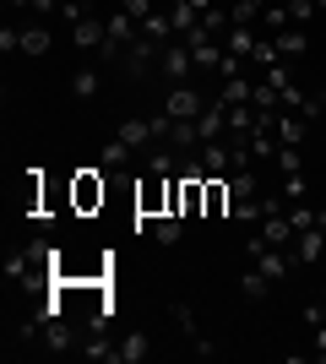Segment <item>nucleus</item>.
Masks as SVG:
<instances>
[{"label": "nucleus", "instance_id": "f3484780", "mask_svg": "<svg viewBox=\"0 0 326 364\" xmlns=\"http://www.w3.org/2000/svg\"><path fill=\"white\" fill-rule=\"evenodd\" d=\"M114 136H120V141H131V147H158V136H153V120H125L120 125V131H114Z\"/></svg>", "mask_w": 326, "mask_h": 364}, {"label": "nucleus", "instance_id": "1a4fd4ad", "mask_svg": "<svg viewBox=\"0 0 326 364\" xmlns=\"http://www.w3.org/2000/svg\"><path fill=\"white\" fill-rule=\"evenodd\" d=\"M294 256H299V267H305V261H326V228H305V234H299L294 240Z\"/></svg>", "mask_w": 326, "mask_h": 364}, {"label": "nucleus", "instance_id": "7c9ffc66", "mask_svg": "<svg viewBox=\"0 0 326 364\" xmlns=\"http://www.w3.org/2000/svg\"><path fill=\"white\" fill-rule=\"evenodd\" d=\"M60 16H65V22H82V16H87V6H82V0H60Z\"/></svg>", "mask_w": 326, "mask_h": 364}, {"label": "nucleus", "instance_id": "9d476101", "mask_svg": "<svg viewBox=\"0 0 326 364\" xmlns=\"http://www.w3.org/2000/svg\"><path fill=\"white\" fill-rule=\"evenodd\" d=\"M256 28H261L266 38H278L283 28H294V16H288V6H283V0H266V6H261V22H256Z\"/></svg>", "mask_w": 326, "mask_h": 364}, {"label": "nucleus", "instance_id": "4468645a", "mask_svg": "<svg viewBox=\"0 0 326 364\" xmlns=\"http://www.w3.org/2000/svg\"><path fill=\"white\" fill-rule=\"evenodd\" d=\"M272 44H278V55H283V60H305L310 38H305V28H283L278 38H272Z\"/></svg>", "mask_w": 326, "mask_h": 364}, {"label": "nucleus", "instance_id": "4be33fe9", "mask_svg": "<svg viewBox=\"0 0 326 364\" xmlns=\"http://www.w3.org/2000/svg\"><path fill=\"white\" fill-rule=\"evenodd\" d=\"M71 343H77V337H71V326H60V316H55V321L44 326V348H49V353H71Z\"/></svg>", "mask_w": 326, "mask_h": 364}, {"label": "nucleus", "instance_id": "412c9836", "mask_svg": "<svg viewBox=\"0 0 326 364\" xmlns=\"http://www.w3.org/2000/svg\"><path fill=\"white\" fill-rule=\"evenodd\" d=\"M169 16H174V33H180V38H185L190 28H202V11H196L190 0H174V6H169Z\"/></svg>", "mask_w": 326, "mask_h": 364}, {"label": "nucleus", "instance_id": "ddd939ff", "mask_svg": "<svg viewBox=\"0 0 326 364\" xmlns=\"http://www.w3.org/2000/svg\"><path fill=\"white\" fill-rule=\"evenodd\" d=\"M141 38H153V44H174L180 33H174V16L169 11H153L147 22H141Z\"/></svg>", "mask_w": 326, "mask_h": 364}, {"label": "nucleus", "instance_id": "72a5a7b5", "mask_svg": "<svg viewBox=\"0 0 326 364\" xmlns=\"http://www.w3.org/2000/svg\"><path fill=\"white\" fill-rule=\"evenodd\" d=\"M310 332H315V353L326 359V321H321V326H310Z\"/></svg>", "mask_w": 326, "mask_h": 364}, {"label": "nucleus", "instance_id": "aec40b11", "mask_svg": "<svg viewBox=\"0 0 326 364\" xmlns=\"http://www.w3.org/2000/svg\"><path fill=\"white\" fill-rule=\"evenodd\" d=\"M180 234H185L180 213H163V218H153V240H158V245H180Z\"/></svg>", "mask_w": 326, "mask_h": 364}, {"label": "nucleus", "instance_id": "2eb2a0df", "mask_svg": "<svg viewBox=\"0 0 326 364\" xmlns=\"http://www.w3.org/2000/svg\"><path fill=\"white\" fill-rule=\"evenodd\" d=\"M49 49H55V33H49L44 22L22 28V55H33V60H38V55H49Z\"/></svg>", "mask_w": 326, "mask_h": 364}, {"label": "nucleus", "instance_id": "bb28decb", "mask_svg": "<svg viewBox=\"0 0 326 364\" xmlns=\"http://www.w3.org/2000/svg\"><path fill=\"white\" fill-rule=\"evenodd\" d=\"M283 201H288V207L305 201V168H299V174H283Z\"/></svg>", "mask_w": 326, "mask_h": 364}, {"label": "nucleus", "instance_id": "f257e3e1", "mask_svg": "<svg viewBox=\"0 0 326 364\" xmlns=\"http://www.w3.org/2000/svg\"><path fill=\"white\" fill-rule=\"evenodd\" d=\"M104 196H109V185H104V174H98V168H82V174H71V213L93 218L98 207H104Z\"/></svg>", "mask_w": 326, "mask_h": 364}, {"label": "nucleus", "instance_id": "f03ea898", "mask_svg": "<svg viewBox=\"0 0 326 364\" xmlns=\"http://www.w3.org/2000/svg\"><path fill=\"white\" fill-rule=\"evenodd\" d=\"M185 49H190V60H196V71H217L223 65V44H217V33L207 22L185 33Z\"/></svg>", "mask_w": 326, "mask_h": 364}, {"label": "nucleus", "instance_id": "5701e85b", "mask_svg": "<svg viewBox=\"0 0 326 364\" xmlns=\"http://www.w3.org/2000/svg\"><path fill=\"white\" fill-rule=\"evenodd\" d=\"M239 294H245V299H266V294H272V283H266V272L256 261H250V272L239 277Z\"/></svg>", "mask_w": 326, "mask_h": 364}, {"label": "nucleus", "instance_id": "20e7f679", "mask_svg": "<svg viewBox=\"0 0 326 364\" xmlns=\"http://www.w3.org/2000/svg\"><path fill=\"white\" fill-rule=\"evenodd\" d=\"M202 92L190 87V82H180V87H169V98H163V114H169V120H196V114H202Z\"/></svg>", "mask_w": 326, "mask_h": 364}, {"label": "nucleus", "instance_id": "f704fd0d", "mask_svg": "<svg viewBox=\"0 0 326 364\" xmlns=\"http://www.w3.org/2000/svg\"><path fill=\"white\" fill-rule=\"evenodd\" d=\"M6 6H33V0H6Z\"/></svg>", "mask_w": 326, "mask_h": 364}, {"label": "nucleus", "instance_id": "393cba45", "mask_svg": "<svg viewBox=\"0 0 326 364\" xmlns=\"http://www.w3.org/2000/svg\"><path fill=\"white\" fill-rule=\"evenodd\" d=\"M294 114H305V120H310V125H315V120H321V114H326V87H315V92H305V104H299V109H294Z\"/></svg>", "mask_w": 326, "mask_h": 364}, {"label": "nucleus", "instance_id": "473e14b6", "mask_svg": "<svg viewBox=\"0 0 326 364\" xmlns=\"http://www.w3.org/2000/svg\"><path fill=\"white\" fill-rule=\"evenodd\" d=\"M321 321H326V299L321 304H305V326H321Z\"/></svg>", "mask_w": 326, "mask_h": 364}, {"label": "nucleus", "instance_id": "0eeeda50", "mask_svg": "<svg viewBox=\"0 0 326 364\" xmlns=\"http://www.w3.org/2000/svg\"><path fill=\"white\" fill-rule=\"evenodd\" d=\"M104 38H109V28H104V16H82V22H71V44L77 49H104Z\"/></svg>", "mask_w": 326, "mask_h": 364}, {"label": "nucleus", "instance_id": "423d86ee", "mask_svg": "<svg viewBox=\"0 0 326 364\" xmlns=\"http://www.w3.org/2000/svg\"><path fill=\"white\" fill-rule=\"evenodd\" d=\"M207 218H234V191H229V174H212L207 180Z\"/></svg>", "mask_w": 326, "mask_h": 364}, {"label": "nucleus", "instance_id": "6ab92c4d", "mask_svg": "<svg viewBox=\"0 0 326 364\" xmlns=\"http://www.w3.org/2000/svg\"><path fill=\"white\" fill-rule=\"evenodd\" d=\"M147 353H153V343H147L141 332H131V337H120V353H114V364H141Z\"/></svg>", "mask_w": 326, "mask_h": 364}, {"label": "nucleus", "instance_id": "dca6fc26", "mask_svg": "<svg viewBox=\"0 0 326 364\" xmlns=\"http://www.w3.org/2000/svg\"><path fill=\"white\" fill-rule=\"evenodd\" d=\"M131 158H136V147H131V141H120V136H109L104 147H98V164H104V168H125Z\"/></svg>", "mask_w": 326, "mask_h": 364}, {"label": "nucleus", "instance_id": "c756f323", "mask_svg": "<svg viewBox=\"0 0 326 364\" xmlns=\"http://www.w3.org/2000/svg\"><path fill=\"white\" fill-rule=\"evenodd\" d=\"M120 11H131L136 22H147V16L158 11V0H120Z\"/></svg>", "mask_w": 326, "mask_h": 364}, {"label": "nucleus", "instance_id": "c9c22d12", "mask_svg": "<svg viewBox=\"0 0 326 364\" xmlns=\"http://www.w3.org/2000/svg\"><path fill=\"white\" fill-rule=\"evenodd\" d=\"M321 299H326V283H321Z\"/></svg>", "mask_w": 326, "mask_h": 364}, {"label": "nucleus", "instance_id": "b1692460", "mask_svg": "<svg viewBox=\"0 0 326 364\" xmlns=\"http://www.w3.org/2000/svg\"><path fill=\"white\" fill-rule=\"evenodd\" d=\"M250 92H256L250 76H229V82H223V104H250Z\"/></svg>", "mask_w": 326, "mask_h": 364}, {"label": "nucleus", "instance_id": "7ed1b4c3", "mask_svg": "<svg viewBox=\"0 0 326 364\" xmlns=\"http://www.w3.org/2000/svg\"><path fill=\"white\" fill-rule=\"evenodd\" d=\"M158 71L169 76L174 87H180V82H190V76H196V60H190L185 38H174V44H163V60H158Z\"/></svg>", "mask_w": 326, "mask_h": 364}, {"label": "nucleus", "instance_id": "2f4dec72", "mask_svg": "<svg viewBox=\"0 0 326 364\" xmlns=\"http://www.w3.org/2000/svg\"><path fill=\"white\" fill-rule=\"evenodd\" d=\"M190 348L202 353V359H212V353H217V343H212V337H207V332H196V337H190Z\"/></svg>", "mask_w": 326, "mask_h": 364}, {"label": "nucleus", "instance_id": "c85d7f7f", "mask_svg": "<svg viewBox=\"0 0 326 364\" xmlns=\"http://www.w3.org/2000/svg\"><path fill=\"white\" fill-rule=\"evenodd\" d=\"M283 6H288V16H294V28H305V22L315 16V0H283Z\"/></svg>", "mask_w": 326, "mask_h": 364}, {"label": "nucleus", "instance_id": "9b49d317", "mask_svg": "<svg viewBox=\"0 0 326 364\" xmlns=\"http://www.w3.org/2000/svg\"><path fill=\"white\" fill-rule=\"evenodd\" d=\"M223 38H229V55H239V60H250V55H256V44H261V33L245 28V22H234Z\"/></svg>", "mask_w": 326, "mask_h": 364}, {"label": "nucleus", "instance_id": "cd10ccee", "mask_svg": "<svg viewBox=\"0 0 326 364\" xmlns=\"http://www.w3.org/2000/svg\"><path fill=\"white\" fill-rule=\"evenodd\" d=\"M174 326H180L185 337H196V332H202V326H196V310H190V304H174Z\"/></svg>", "mask_w": 326, "mask_h": 364}, {"label": "nucleus", "instance_id": "39448f33", "mask_svg": "<svg viewBox=\"0 0 326 364\" xmlns=\"http://www.w3.org/2000/svg\"><path fill=\"white\" fill-rule=\"evenodd\" d=\"M272 136H278L283 147H299V141L310 136V120L294 114V109H278V114H272Z\"/></svg>", "mask_w": 326, "mask_h": 364}, {"label": "nucleus", "instance_id": "a878e982", "mask_svg": "<svg viewBox=\"0 0 326 364\" xmlns=\"http://www.w3.org/2000/svg\"><path fill=\"white\" fill-rule=\"evenodd\" d=\"M272 164H278V174H299L305 158H299V147H283V141H278V158H272Z\"/></svg>", "mask_w": 326, "mask_h": 364}, {"label": "nucleus", "instance_id": "a211bd4d", "mask_svg": "<svg viewBox=\"0 0 326 364\" xmlns=\"http://www.w3.org/2000/svg\"><path fill=\"white\" fill-rule=\"evenodd\" d=\"M71 98H77V104L98 98V71L93 65H77V71H71Z\"/></svg>", "mask_w": 326, "mask_h": 364}, {"label": "nucleus", "instance_id": "6e6552de", "mask_svg": "<svg viewBox=\"0 0 326 364\" xmlns=\"http://www.w3.org/2000/svg\"><path fill=\"white\" fill-rule=\"evenodd\" d=\"M196 158H202L207 174H229V168H234V158H229V136H223V141H202V147H196Z\"/></svg>", "mask_w": 326, "mask_h": 364}, {"label": "nucleus", "instance_id": "f8f14e48", "mask_svg": "<svg viewBox=\"0 0 326 364\" xmlns=\"http://www.w3.org/2000/svg\"><path fill=\"white\" fill-rule=\"evenodd\" d=\"M229 191H234V201H261L266 196L261 180H256V168H234V174H229Z\"/></svg>", "mask_w": 326, "mask_h": 364}]
</instances>
